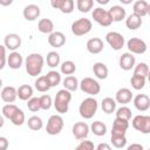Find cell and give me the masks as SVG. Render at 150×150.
Wrapping results in <instances>:
<instances>
[{
	"instance_id": "35",
	"label": "cell",
	"mask_w": 150,
	"mask_h": 150,
	"mask_svg": "<svg viewBox=\"0 0 150 150\" xmlns=\"http://www.w3.org/2000/svg\"><path fill=\"white\" fill-rule=\"evenodd\" d=\"M60 70H61V73H62L63 75H68V76H69V75H73V74L75 73L76 66H75V63H74L73 61L67 60V61H64V62L61 63Z\"/></svg>"
},
{
	"instance_id": "6",
	"label": "cell",
	"mask_w": 150,
	"mask_h": 150,
	"mask_svg": "<svg viewBox=\"0 0 150 150\" xmlns=\"http://www.w3.org/2000/svg\"><path fill=\"white\" fill-rule=\"evenodd\" d=\"M63 125H64V122H63V118L61 115H52L48 118V122L46 125V131L48 135L55 136L62 131Z\"/></svg>"
},
{
	"instance_id": "29",
	"label": "cell",
	"mask_w": 150,
	"mask_h": 150,
	"mask_svg": "<svg viewBox=\"0 0 150 150\" xmlns=\"http://www.w3.org/2000/svg\"><path fill=\"white\" fill-rule=\"evenodd\" d=\"M62 84H63V89L71 93V91H75L79 88V80L75 76L69 75V76H66L62 80Z\"/></svg>"
},
{
	"instance_id": "48",
	"label": "cell",
	"mask_w": 150,
	"mask_h": 150,
	"mask_svg": "<svg viewBox=\"0 0 150 150\" xmlns=\"http://www.w3.org/2000/svg\"><path fill=\"white\" fill-rule=\"evenodd\" d=\"M9 146V142L6 137L0 136V150H7Z\"/></svg>"
},
{
	"instance_id": "20",
	"label": "cell",
	"mask_w": 150,
	"mask_h": 150,
	"mask_svg": "<svg viewBox=\"0 0 150 150\" xmlns=\"http://www.w3.org/2000/svg\"><path fill=\"white\" fill-rule=\"evenodd\" d=\"M103 41L100 38H91L87 41V50L90 54H100L103 50Z\"/></svg>"
},
{
	"instance_id": "1",
	"label": "cell",
	"mask_w": 150,
	"mask_h": 150,
	"mask_svg": "<svg viewBox=\"0 0 150 150\" xmlns=\"http://www.w3.org/2000/svg\"><path fill=\"white\" fill-rule=\"evenodd\" d=\"M45 64V59L39 53L29 54L25 60V68L29 76H38L41 74Z\"/></svg>"
},
{
	"instance_id": "36",
	"label": "cell",
	"mask_w": 150,
	"mask_h": 150,
	"mask_svg": "<svg viewBox=\"0 0 150 150\" xmlns=\"http://www.w3.org/2000/svg\"><path fill=\"white\" fill-rule=\"evenodd\" d=\"M134 75L142 76V77L146 79L148 75H149V66L145 62H139V63L135 64V67H134Z\"/></svg>"
},
{
	"instance_id": "23",
	"label": "cell",
	"mask_w": 150,
	"mask_h": 150,
	"mask_svg": "<svg viewBox=\"0 0 150 150\" xmlns=\"http://www.w3.org/2000/svg\"><path fill=\"white\" fill-rule=\"evenodd\" d=\"M23 63L22 55L19 52H12L7 56V64L11 69H19Z\"/></svg>"
},
{
	"instance_id": "53",
	"label": "cell",
	"mask_w": 150,
	"mask_h": 150,
	"mask_svg": "<svg viewBox=\"0 0 150 150\" xmlns=\"http://www.w3.org/2000/svg\"><path fill=\"white\" fill-rule=\"evenodd\" d=\"M97 2H98V4H103V5H105V4L109 2V0H97Z\"/></svg>"
},
{
	"instance_id": "32",
	"label": "cell",
	"mask_w": 150,
	"mask_h": 150,
	"mask_svg": "<svg viewBox=\"0 0 150 150\" xmlns=\"http://www.w3.org/2000/svg\"><path fill=\"white\" fill-rule=\"evenodd\" d=\"M45 76L47 77L50 88H52V87H56V86H59V84L61 83V81H62V79H61V74H60L59 71H56V70H50V71H48Z\"/></svg>"
},
{
	"instance_id": "41",
	"label": "cell",
	"mask_w": 150,
	"mask_h": 150,
	"mask_svg": "<svg viewBox=\"0 0 150 150\" xmlns=\"http://www.w3.org/2000/svg\"><path fill=\"white\" fill-rule=\"evenodd\" d=\"M18 109H19V108H18L15 104H13V103L5 104V105L2 107V116L6 117V118H8V120H11V118L13 117V115L16 112Z\"/></svg>"
},
{
	"instance_id": "10",
	"label": "cell",
	"mask_w": 150,
	"mask_h": 150,
	"mask_svg": "<svg viewBox=\"0 0 150 150\" xmlns=\"http://www.w3.org/2000/svg\"><path fill=\"white\" fill-rule=\"evenodd\" d=\"M127 48L130 54H144L146 52V43L138 38H131L127 42Z\"/></svg>"
},
{
	"instance_id": "27",
	"label": "cell",
	"mask_w": 150,
	"mask_h": 150,
	"mask_svg": "<svg viewBox=\"0 0 150 150\" xmlns=\"http://www.w3.org/2000/svg\"><path fill=\"white\" fill-rule=\"evenodd\" d=\"M33 93H34V90L29 84H21L16 89V95L22 101H28L29 98H32L33 97Z\"/></svg>"
},
{
	"instance_id": "50",
	"label": "cell",
	"mask_w": 150,
	"mask_h": 150,
	"mask_svg": "<svg viewBox=\"0 0 150 150\" xmlns=\"http://www.w3.org/2000/svg\"><path fill=\"white\" fill-rule=\"evenodd\" d=\"M95 150H112L111 146L108 144V143H100Z\"/></svg>"
},
{
	"instance_id": "3",
	"label": "cell",
	"mask_w": 150,
	"mask_h": 150,
	"mask_svg": "<svg viewBox=\"0 0 150 150\" xmlns=\"http://www.w3.org/2000/svg\"><path fill=\"white\" fill-rule=\"evenodd\" d=\"M97 108H98L97 101L94 97H87L81 102L79 107V112L81 117H83L84 120H90L96 114Z\"/></svg>"
},
{
	"instance_id": "54",
	"label": "cell",
	"mask_w": 150,
	"mask_h": 150,
	"mask_svg": "<svg viewBox=\"0 0 150 150\" xmlns=\"http://www.w3.org/2000/svg\"><path fill=\"white\" fill-rule=\"evenodd\" d=\"M1 87H2V80L0 79V89H1Z\"/></svg>"
},
{
	"instance_id": "21",
	"label": "cell",
	"mask_w": 150,
	"mask_h": 150,
	"mask_svg": "<svg viewBox=\"0 0 150 150\" xmlns=\"http://www.w3.org/2000/svg\"><path fill=\"white\" fill-rule=\"evenodd\" d=\"M18 95H16V88L13 87V86H7L5 88H2L1 90V100L9 104V103H13L15 100H16Z\"/></svg>"
},
{
	"instance_id": "38",
	"label": "cell",
	"mask_w": 150,
	"mask_h": 150,
	"mask_svg": "<svg viewBox=\"0 0 150 150\" xmlns=\"http://www.w3.org/2000/svg\"><path fill=\"white\" fill-rule=\"evenodd\" d=\"M116 117L115 118H118V120H123V121H130V118H131V110L127 107V105H122V107H120L117 110H116Z\"/></svg>"
},
{
	"instance_id": "17",
	"label": "cell",
	"mask_w": 150,
	"mask_h": 150,
	"mask_svg": "<svg viewBox=\"0 0 150 150\" xmlns=\"http://www.w3.org/2000/svg\"><path fill=\"white\" fill-rule=\"evenodd\" d=\"M40 13H41V9L38 5H34V4H30V5H27L25 8H23V18L27 20V21H34L36 20L39 16H40Z\"/></svg>"
},
{
	"instance_id": "47",
	"label": "cell",
	"mask_w": 150,
	"mask_h": 150,
	"mask_svg": "<svg viewBox=\"0 0 150 150\" xmlns=\"http://www.w3.org/2000/svg\"><path fill=\"white\" fill-rule=\"evenodd\" d=\"M7 63V56H6V48L4 45H0V70L4 69V67Z\"/></svg>"
},
{
	"instance_id": "28",
	"label": "cell",
	"mask_w": 150,
	"mask_h": 150,
	"mask_svg": "<svg viewBox=\"0 0 150 150\" xmlns=\"http://www.w3.org/2000/svg\"><path fill=\"white\" fill-rule=\"evenodd\" d=\"M142 23H143L142 18L138 16V15H136V14H134V13L130 14V15L125 19V26H127V28H129L130 30H135V29L139 28V27L142 26Z\"/></svg>"
},
{
	"instance_id": "7",
	"label": "cell",
	"mask_w": 150,
	"mask_h": 150,
	"mask_svg": "<svg viewBox=\"0 0 150 150\" xmlns=\"http://www.w3.org/2000/svg\"><path fill=\"white\" fill-rule=\"evenodd\" d=\"M132 128L142 134L150 132V116L148 115H137L131 121Z\"/></svg>"
},
{
	"instance_id": "24",
	"label": "cell",
	"mask_w": 150,
	"mask_h": 150,
	"mask_svg": "<svg viewBox=\"0 0 150 150\" xmlns=\"http://www.w3.org/2000/svg\"><path fill=\"white\" fill-rule=\"evenodd\" d=\"M129 128V122L115 118L111 128V135H125L127 130Z\"/></svg>"
},
{
	"instance_id": "19",
	"label": "cell",
	"mask_w": 150,
	"mask_h": 150,
	"mask_svg": "<svg viewBox=\"0 0 150 150\" xmlns=\"http://www.w3.org/2000/svg\"><path fill=\"white\" fill-rule=\"evenodd\" d=\"M48 43L54 48H61L66 43V35L62 32H53L48 35Z\"/></svg>"
},
{
	"instance_id": "49",
	"label": "cell",
	"mask_w": 150,
	"mask_h": 150,
	"mask_svg": "<svg viewBox=\"0 0 150 150\" xmlns=\"http://www.w3.org/2000/svg\"><path fill=\"white\" fill-rule=\"evenodd\" d=\"M127 150H144V148L139 143H132L127 148Z\"/></svg>"
},
{
	"instance_id": "52",
	"label": "cell",
	"mask_w": 150,
	"mask_h": 150,
	"mask_svg": "<svg viewBox=\"0 0 150 150\" xmlns=\"http://www.w3.org/2000/svg\"><path fill=\"white\" fill-rule=\"evenodd\" d=\"M4 124H5V120H4V116H1V115H0V129L4 127Z\"/></svg>"
},
{
	"instance_id": "26",
	"label": "cell",
	"mask_w": 150,
	"mask_h": 150,
	"mask_svg": "<svg viewBox=\"0 0 150 150\" xmlns=\"http://www.w3.org/2000/svg\"><path fill=\"white\" fill-rule=\"evenodd\" d=\"M38 29H39L40 33L49 35V34H52L54 32V22L48 18L41 19L38 22Z\"/></svg>"
},
{
	"instance_id": "25",
	"label": "cell",
	"mask_w": 150,
	"mask_h": 150,
	"mask_svg": "<svg viewBox=\"0 0 150 150\" xmlns=\"http://www.w3.org/2000/svg\"><path fill=\"white\" fill-rule=\"evenodd\" d=\"M93 73L100 80H105L108 77V75H109L108 67L103 62H95L93 64Z\"/></svg>"
},
{
	"instance_id": "15",
	"label": "cell",
	"mask_w": 150,
	"mask_h": 150,
	"mask_svg": "<svg viewBox=\"0 0 150 150\" xmlns=\"http://www.w3.org/2000/svg\"><path fill=\"white\" fill-rule=\"evenodd\" d=\"M134 105L138 111H146L150 108V97L146 94H138L134 97Z\"/></svg>"
},
{
	"instance_id": "43",
	"label": "cell",
	"mask_w": 150,
	"mask_h": 150,
	"mask_svg": "<svg viewBox=\"0 0 150 150\" xmlns=\"http://www.w3.org/2000/svg\"><path fill=\"white\" fill-rule=\"evenodd\" d=\"M39 101H40V108L42 110H49L52 104H53V101H52V96L50 95H42L39 97Z\"/></svg>"
},
{
	"instance_id": "39",
	"label": "cell",
	"mask_w": 150,
	"mask_h": 150,
	"mask_svg": "<svg viewBox=\"0 0 150 150\" xmlns=\"http://www.w3.org/2000/svg\"><path fill=\"white\" fill-rule=\"evenodd\" d=\"M94 1L93 0H77L76 7L81 13H88L90 9H93Z\"/></svg>"
},
{
	"instance_id": "40",
	"label": "cell",
	"mask_w": 150,
	"mask_h": 150,
	"mask_svg": "<svg viewBox=\"0 0 150 150\" xmlns=\"http://www.w3.org/2000/svg\"><path fill=\"white\" fill-rule=\"evenodd\" d=\"M145 80H146V79H144V77H142V76L132 75L131 79H130V84H131V87H132L134 89L141 90V89H143L144 86H145Z\"/></svg>"
},
{
	"instance_id": "33",
	"label": "cell",
	"mask_w": 150,
	"mask_h": 150,
	"mask_svg": "<svg viewBox=\"0 0 150 150\" xmlns=\"http://www.w3.org/2000/svg\"><path fill=\"white\" fill-rule=\"evenodd\" d=\"M35 89L40 93H46L50 89V86H49V82L47 80V77L43 75V76H39L35 81Z\"/></svg>"
},
{
	"instance_id": "18",
	"label": "cell",
	"mask_w": 150,
	"mask_h": 150,
	"mask_svg": "<svg viewBox=\"0 0 150 150\" xmlns=\"http://www.w3.org/2000/svg\"><path fill=\"white\" fill-rule=\"evenodd\" d=\"M132 11H134V14L143 18V16H145V15L149 14V12H150V5L145 0H137L132 5Z\"/></svg>"
},
{
	"instance_id": "2",
	"label": "cell",
	"mask_w": 150,
	"mask_h": 150,
	"mask_svg": "<svg viewBox=\"0 0 150 150\" xmlns=\"http://www.w3.org/2000/svg\"><path fill=\"white\" fill-rule=\"evenodd\" d=\"M71 101V93L66 89H60L54 98V108L59 114H66L69 109V103Z\"/></svg>"
},
{
	"instance_id": "34",
	"label": "cell",
	"mask_w": 150,
	"mask_h": 150,
	"mask_svg": "<svg viewBox=\"0 0 150 150\" xmlns=\"http://www.w3.org/2000/svg\"><path fill=\"white\" fill-rule=\"evenodd\" d=\"M46 62H47V66L50 67V68H54V67H57L60 64V54L55 50H52L47 54V57H46Z\"/></svg>"
},
{
	"instance_id": "22",
	"label": "cell",
	"mask_w": 150,
	"mask_h": 150,
	"mask_svg": "<svg viewBox=\"0 0 150 150\" xmlns=\"http://www.w3.org/2000/svg\"><path fill=\"white\" fill-rule=\"evenodd\" d=\"M131 100H132V93L128 88H121L115 94V101H116V103L127 104V103L131 102Z\"/></svg>"
},
{
	"instance_id": "16",
	"label": "cell",
	"mask_w": 150,
	"mask_h": 150,
	"mask_svg": "<svg viewBox=\"0 0 150 150\" xmlns=\"http://www.w3.org/2000/svg\"><path fill=\"white\" fill-rule=\"evenodd\" d=\"M135 63H136L135 56L132 54H130L129 52L128 53H123L120 56L118 64H120L121 69H123V70H131L135 67Z\"/></svg>"
},
{
	"instance_id": "12",
	"label": "cell",
	"mask_w": 150,
	"mask_h": 150,
	"mask_svg": "<svg viewBox=\"0 0 150 150\" xmlns=\"http://www.w3.org/2000/svg\"><path fill=\"white\" fill-rule=\"evenodd\" d=\"M50 5L55 9H60V12L64 14H69L74 11L75 2L74 0H52Z\"/></svg>"
},
{
	"instance_id": "44",
	"label": "cell",
	"mask_w": 150,
	"mask_h": 150,
	"mask_svg": "<svg viewBox=\"0 0 150 150\" xmlns=\"http://www.w3.org/2000/svg\"><path fill=\"white\" fill-rule=\"evenodd\" d=\"M25 118H26V117H25V112H23L21 109H18L16 112L13 115V117H12L9 121H11L14 125H18V127H19V125H22V124L25 123Z\"/></svg>"
},
{
	"instance_id": "5",
	"label": "cell",
	"mask_w": 150,
	"mask_h": 150,
	"mask_svg": "<svg viewBox=\"0 0 150 150\" xmlns=\"http://www.w3.org/2000/svg\"><path fill=\"white\" fill-rule=\"evenodd\" d=\"M79 87L84 94L90 96H95L101 91V84L93 77H84L81 82H79Z\"/></svg>"
},
{
	"instance_id": "37",
	"label": "cell",
	"mask_w": 150,
	"mask_h": 150,
	"mask_svg": "<svg viewBox=\"0 0 150 150\" xmlns=\"http://www.w3.org/2000/svg\"><path fill=\"white\" fill-rule=\"evenodd\" d=\"M27 125L30 130H34V131H38V130H41L42 127H43V122L41 120V117L39 116H30L27 121Z\"/></svg>"
},
{
	"instance_id": "11",
	"label": "cell",
	"mask_w": 150,
	"mask_h": 150,
	"mask_svg": "<svg viewBox=\"0 0 150 150\" xmlns=\"http://www.w3.org/2000/svg\"><path fill=\"white\" fill-rule=\"evenodd\" d=\"M4 46L6 49L12 52H16V49L21 46V36L15 33H9L4 39Z\"/></svg>"
},
{
	"instance_id": "51",
	"label": "cell",
	"mask_w": 150,
	"mask_h": 150,
	"mask_svg": "<svg viewBox=\"0 0 150 150\" xmlns=\"http://www.w3.org/2000/svg\"><path fill=\"white\" fill-rule=\"evenodd\" d=\"M13 4V0H0V5L1 6H9Z\"/></svg>"
},
{
	"instance_id": "30",
	"label": "cell",
	"mask_w": 150,
	"mask_h": 150,
	"mask_svg": "<svg viewBox=\"0 0 150 150\" xmlns=\"http://www.w3.org/2000/svg\"><path fill=\"white\" fill-rule=\"evenodd\" d=\"M89 130H90L95 136H98V137H100V136H104V135L107 134V125H105L103 122H101V121H95V122L91 123Z\"/></svg>"
},
{
	"instance_id": "8",
	"label": "cell",
	"mask_w": 150,
	"mask_h": 150,
	"mask_svg": "<svg viewBox=\"0 0 150 150\" xmlns=\"http://www.w3.org/2000/svg\"><path fill=\"white\" fill-rule=\"evenodd\" d=\"M91 16L94 19L95 22H97L100 26L102 27H109L112 22L109 18V14H108V11L102 8V7H96L94 8L93 13H91Z\"/></svg>"
},
{
	"instance_id": "45",
	"label": "cell",
	"mask_w": 150,
	"mask_h": 150,
	"mask_svg": "<svg viewBox=\"0 0 150 150\" xmlns=\"http://www.w3.org/2000/svg\"><path fill=\"white\" fill-rule=\"evenodd\" d=\"M27 108L28 110H30L32 112H36L39 111L41 108H40V101H39V97H32L27 101Z\"/></svg>"
},
{
	"instance_id": "4",
	"label": "cell",
	"mask_w": 150,
	"mask_h": 150,
	"mask_svg": "<svg viewBox=\"0 0 150 150\" xmlns=\"http://www.w3.org/2000/svg\"><path fill=\"white\" fill-rule=\"evenodd\" d=\"M93 28V23L87 18H80L71 23V33L75 36H82L88 34Z\"/></svg>"
},
{
	"instance_id": "42",
	"label": "cell",
	"mask_w": 150,
	"mask_h": 150,
	"mask_svg": "<svg viewBox=\"0 0 150 150\" xmlns=\"http://www.w3.org/2000/svg\"><path fill=\"white\" fill-rule=\"evenodd\" d=\"M111 144L117 149L125 146L127 144L125 135H111Z\"/></svg>"
},
{
	"instance_id": "13",
	"label": "cell",
	"mask_w": 150,
	"mask_h": 150,
	"mask_svg": "<svg viewBox=\"0 0 150 150\" xmlns=\"http://www.w3.org/2000/svg\"><path fill=\"white\" fill-rule=\"evenodd\" d=\"M73 135L76 139H86L88 137V134H89V125L86 123V122H76L74 125H73Z\"/></svg>"
},
{
	"instance_id": "9",
	"label": "cell",
	"mask_w": 150,
	"mask_h": 150,
	"mask_svg": "<svg viewBox=\"0 0 150 150\" xmlns=\"http://www.w3.org/2000/svg\"><path fill=\"white\" fill-rule=\"evenodd\" d=\"M105 41L114 50H120L124 47V36L117 32H109L105 34Z\"/></svg>"
},
{
	"instance_id": "14",
	"label": "cell",
	"mask_w": 150,
	"mask_h": 150,
	"mask_svg": "<svg viewBox=\"0 0 150 150\" xmlns=\"http://www.w3.org/2000/svg\"><path fill=\"white\" fill-rule=\"evenodd\" d=\"M108 14L109 18L111 20V22H120L122 20L125 19V9L120 6V5H114L108 9Z\"/></svg>"
},
{
	"instance_id": "46",
	"label": "cell",
	"mask_w": 150,
	"mask_h": 150,
	"mask_svg": "<svg viewBox=\"0 0 150 150\" xmlns=\"http://www.w3.org/2000/svg\"><path fill=\"white\" fill-rule=\"evenodd\" d=\"M75 150H95V146H94V143L91 141H84L82 139L79 145L75 148Z\"/></svg>"
},
{
	"instance_id": "31",
	"label": "cell",
	"mask_w": 150,
	"mask_h": 150,
	"mask_svg": "<svg viewBox=\"0 0 150 150\" xmlns=\"http://www.w3.org/2000/svg\"><path fill=\"white\" fill-rule=\"evenodd\" d=\"M101 107L105 114H112L116 110V101L112 97H104L102 100Z\"/></svg>"
}]
</instances>
